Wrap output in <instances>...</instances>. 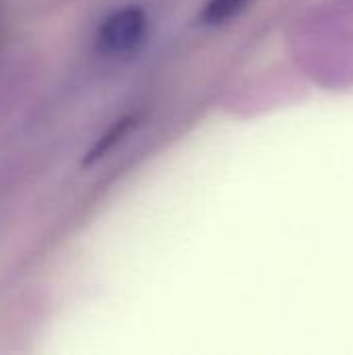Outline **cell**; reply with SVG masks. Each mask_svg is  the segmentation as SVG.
Instances as JSON below:
<instances>
[{
	"label": "cell",
	"mask_w": 353,
	"mask_h": 355,
	"mask_svg": "<svg viewBox=\"0 0 353 355\" xmlns=\"http://www.w3.org/2000/svg\"><path fill=\"white\" fill-rule=\"evenodd\" d=\"M250 0H208L200 12V23L206 27H218L231 21L243 10Z\"/></svg>",
	"instance_id": "3"
},
{
	"label": "cell",
	"mask_w": 353,
	"mask_h": 355,
	"mask_svg": "<svg viewBox=\"0 0 353 355\" xmlns=\"http://www.w3.org/2000/svg\"><path fill=\"white\" fill-rule=\"evenodd\" d=\"M133 123H135V116H133V114H127V116L114 121V123L106 129V133L100 135V137L96 139V144L89 148V152H87L85 158H83V164H94V162H98L102 156H106V154H108V152H110V150H112L129 131H131Z\"/></svg>",
	"instance_id": "2"
},
{
	"label": "cell",
	"mask_w": 353,
	"mask_h": 355,
	"mask_svg": "<svg viewBox=\"0 0 353 355\" xmlns=\"http://www.w3.org/2000/svg\"><path fill=\"white\" fill-rule=\"evenodd\" d=\"M148 31V15L141 6L129 4L110 12L96 33V44L104 54L123 56L137 50Z\"/></svg>",
	"instance_id": "1"
}]
</instances>
